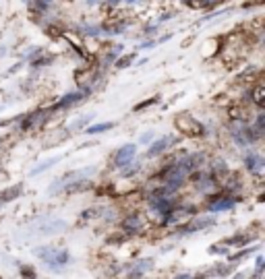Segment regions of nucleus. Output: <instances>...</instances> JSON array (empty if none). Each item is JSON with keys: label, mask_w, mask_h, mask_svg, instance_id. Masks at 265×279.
<instances>
[{"label": "nucleus", "mask_w": 265, "mask_h": 279, "mask_svg": "<svg viewBox=\"0 0 265 279\" xmlns=\"http://www.w3.org/2000/svg\"><path fill=\"white\" fill-rule=\"evenodd\" d=\"M176 128L182 131V135H187V137H201L203 135V126L187 114L176 116Z\"/></svg>", "instance_id": "obj_1"}, {"label": "nucleus", "mask_w": 265, "mask_h": 279, "mask_svg": "<svg viewBox=\"0 0 265 279\" xmlns=\"http://www.w3.org/2000/svg\"><path fill=\"white\" fill-rule=\"evenodd\" d=\"M228 116H230L232 120H247V118L251 116V112H249L244 105H240V103H232V105L228 108Z\"/></svg>", "instance_id": "obj_2"}, {"label": "nucleus", "mask_w": 265, "mask_h": 279, "mask_svg": "<svg viewBox=\"0 0 265 279\" xmlns=\"http://www.w3.org/2000/svg\"><path fill=\"white\" fill-rule=\"evenodd\" d=\"M253 99H255V103H257L259 108L265 105V87H263V85H257V87L253 89Z\"/></svg>", "instance_id": "obj_3"}, {"label": "nucleus", "mask_w": 265, "mask_h": 279, "mask_svg": "<svg viewBox=\"0 0 265 279\" xmlns=\"http://www.w3.org/2000/svg\"><path fill=\"white\" fill-rule=\"evenodd\" d=\"M133 58H135V56L133 54H127V56H123V58L116 62V69H125L129 62H133Z\"/></svg>", "instance_id": "obj_4"}, {"label": "nucleus", "mask_w": 265, "mask_h": 279, "mask_svg": "<svg viewBox=\"0 0 265 279\" xmlns=\"http://www.w3.org/2000/svg\"><path fill=\"white\" fill-rule=\"evenodd\" d=\"M48 35H50V37H54V39H58V37L63 35V31H60L58 27L52 25V27H48Z\"/></svg>", "instance_id": "obj_5"}, {"label": "nucleus", "mask_w": 265, "mask_h": 279, "mask_svg": "<svg viewBox=\"0 0 265 279\" xmlns=\"http://www.w3.org/2000/svg\"><path fill=\"white\" fill-rule=\"evenodd\" d=\"M191 5H193V7H205V3H203V0H193Z\"/></svg>", "instance_id": "obj_6"}]
</instances>
